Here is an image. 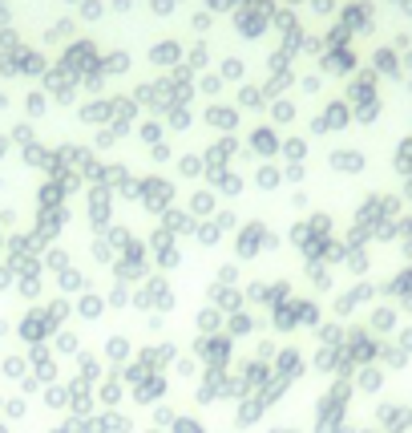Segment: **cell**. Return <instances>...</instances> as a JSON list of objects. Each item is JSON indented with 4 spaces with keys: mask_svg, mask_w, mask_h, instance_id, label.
Instances as JSON below:
<instances>
[{
    "mask_svg": "<svg viewBox=\"0 0 412 433\" xmlns=\"http://www.w3.org/2000/svg\"><path fill=\"white\" fill-rule=\"evenodd\" d=\"M57 284H61V291H81L85 288V275H81V271H61Z\"/></svg>",
    "mask_w": 412,
    "mask_h": 433,
    "instance_id": "cell-33",
    "label": "cell"
},
{
    "mask_svg": "<svg viewBox=\"0 0 412 433\" xmlns=\"http://www.w3.org/2000/svg\"><path fill=\"white\" fill-rule=\"evenodd\" d=\"M49 433H81V417H65L61 425H53Z\"/></svg>",
    "mask_w": 412,
    "mask_h": 433,
    "instance_id": "cell-40",
    "label": "cell"
},
{
    "mask_svg": "<svg viewBox=\"0 0 412 433\" xmlns=\"http://www.w3.org/2000/svg\"><path fill=\"white\" fill-rule=\"evenodd\" d=\"M166 393H170V381H166V373H150V377H146L141 385H134V389H130V397H134L137 405H150V409L158 405V401L166 397Z\"/></svg>",
    "mask_w": 412,
    "mask_h": 433,
    "instance_id": "cell-5",
    "label": "cell"
},
{
    "mask_svg": "<svg viewBox=\"0 0 412 433\" xmlns=\"http://www.w3.org/2000/svg\"><path fill=\"white\" fill-rule=\"evenodd\" d=\"M320 340L327 344V348H336V344H340V328H336V324H323V328H320Z\"/></svg>",
    "mask_w": 412,
    "mask_h": 433,
    "instance_id": "cell-39",
    "label": "cell"
},
{
    "mask_svg": "<svg viewBox=\"0 0 412 433\" xmlns=\"http://www.w3.org/2000/svg\"><path fill=\"white\" fill-rule=\"evenodd\" d=\"M81 433H105L101 417H97V413H93V417H81Z\"/></svg>",
    "mask_w": 412,
    "mask_h": 433,
    "instance_id": "cell-42",
    "label": "cell"
},
{
    "mask_svg": "<svg viewBox=\"0 0 412 433\" xmlns=\"http://www.w3.org/2000/svg\"><path fill=\"white\" fill-rule=\"evenodd\" d=\"M271 328H275V332H291V328H299L295 300H283V304H275V312H271Z\"/></svg>",
    "mask_w": 412,
    "mask_h": 433,
    "instance_id": "cell-16",
    "label": "cell"
},
{
    "mask_svg": "<svg viewBox=\"0 0 412 433\" xmlns=\"http://www.w3.org/2000/svg\"><path fill=\"white\" fill-rule=\"evenodd\" d=\"M53 332H57V328L49 324L45 308H33V312L17 324V337H21L24 344H45V340H53Z\"/></svg>",
    "mask_w": 412,
    "mask_h": 433,
    "instance_id": "cell-4",
    "label": "cell"
},
{
    "mask_svg": "<svg viewBox=\"0 0 412 433\" xmlns=\"http://www.w3.org/2000/svg\"><path fill=\"white\" fill-rule=\"evenodd\" d=\"M8 284H12V275H8V271H0V288H8Z\"/></svg>",
    "mask_w": 412,
    "mask_h": 433,
    "instance_id": "cell-48",
    "label": "cell"
},
{
    "mask_svg": "<svg viewBox=\"0 0 412 433\" xmlns=\"http://www.w3.org/2000/svg\"><path fill=\"white\" fill-rule=\"evenodd\" d=\"M291 385H295V381H287L283 373H271V381H267V385L259 389L255 397H259V401H263V405L271 409V405H275V401H279V397H283V393H287V389H291Z\"/></svg>",
    "mask_w": 412,
    "mask_h": 433,
    "instance_id": "cell-17",
    "label": "cell"
},
{
    "mask_svg": "<svg viewBox=\"0 0 412 433\" xmlns=\"http://www.w3.org/2000/svg\"><path fill=\"white\" fill-rule=\"evenodd\" d=\"M271 433H295V430H283V425H279V430H271Z\"/></svg>",
    "mask_w": 412,
    "mask_h": 433,
    "instance_id": "cell-50",
    "label": "cell"
},
{
    "mask_svg": "<svg viewBox=\"0 0 412 433\" xmlns=\"http://www.w3.org/2000/svg\"><path fill=\"white\" fill-rule=\"evenodd\" d=\"M263 413H267V405H263V401H259V397H243V401H239V409H234V430H251V425H259V417H263Z\"/></svg>",
    "mask_w": 412,
    "mask_h": 433,
    "instance_id": "cell-8",
    "label": "cell"
},
{
    "mask_svg": "<svg viewBox=\"0 0 412 433\" xmlns=\"http://www.w3.org/2000/svg\"><path fill=\"white\" fill-rule=\"evenodd\" d=\"M105 308H130V291H126V284H117V288L110 291V300H105Z\"/></svg>",
    "mask_w": 412,
    "mask_h": 433,
    "instance_id": "cell-34",
    "label": "cell"
},
{
    "mask_svg": "<svg viewBox=\"0 0 412 433\" xmlns=\"http://www.w3.org/2000/svg\"><path fill=\"white\" fill-rule=\"evenodd\" d=\"M0 433H12V430H8V421H0Z\"/></svg>",
    "mask_w": 412,
    "mask_h": 433,
    "instance_id": "cell-49",
    "label": "cell"
},
{
    "mask_svg": "<svg viewBox=\"0 0 412 433\" xmlns=\"http://www.w3.org/2000/svg\"><path fill=\"white\" fill-rule=\"evenodd\" d=\"M263 324H267V320H255L251 312H230L223 332H227V337H251V332H259Z\"/></svg>",
    "mask_w": 412,
    "mask_h": 433,
    "instance_id": "cell-14",
    "label": "cell"
},
{
    "mask_svg": "<svg viewBox=\"0 0 412 433\" xmlns=\"http://www.w3.org/2000/svg\"><path fill=\"white\" fill-rule=\"evenodd\" d=\"M21 296H24V300H37V296H41V284H37V275H24V280H21Z\"/></svg>",
    "mask_w": 412,
    "mask_h": 433,
    "instance_id": "cell-38",
    "label": "cell"
},
{
    "mask_svg": "<svg viewBox=\"0 0 412 433\" xmlns=\"http://www.w3.org/2000/svg\"><path fill=\"white\" fill-rule=\"evenodd\" d=\"M41 397H45L49 409H57V413L69 409V389L61 385V381H57V385H45V389H41Z\"/></svg>",
    "mask_w": 412,
    "mask_h": 433,
    "instance_id": "cell-25",
    "label": "cell"
},
{
    "mask_svg": "<svg viewBox=\"0 0 412 433\" xmlns=\"http://www.w3.org/2000/svg\"><path fill=\"white\" fill-rule=\"evenodd\" d=\"M69 312H73V304H69V300H57L53 308H45V316H49V324H53V328H65Z\"/></svg>",
    "mask_w": 412,
    "mask_h": 433,
    "instance_id": "cell-30",
    "label": "cell"
},
{
    "mask_svg": "<svg viewBox=\"0 0 412 433\" xmlns=\"http://www.w3.org/2000/svg\"><path fill=\"white\" fill-rule=\"evenodd\" d=\"M223 385H227V368H203V381H198V405H214L223 397Z\"/></svg>",
    "mask_w": 412,
    "mask_h": 433,
    "instance_id": "cell-7",
    "label": "cell"
},
{
    "mask_svg": "<svg viewBox=\"0 0 412 433\" xmlns=\"http://www.w3.org/2000/svg\"><path fill=\"white\" fill-rule=\"evenodd\" d=\"M130 353H134L130 337H121V332H117V337L105 340V361H110V364H126V361H130Z\"/></svg>",
    "mask_w": 412,
    "mask_h": 433,
    "instance_id": "cell-22",
    "label": "cell"
},
{
    "mask_svg": "<svg viewBox=\"0 0 412 433\" xmlns=\"http://www.w3.org/2000/svg\"><path fill=\"white\" fill-rule=\"evenodd\" d=\"M239 373H243L247 389H251V393H259V389L271 381V373H275V368H271L267 361H255V357H251V361H243V364H239Z\"/></svg>",
    "mask_w": 412,
    "mask_h": 433,
    "instance_id": "cell-10",
    "label": "cell"
},
{
    "mask_svg": "<svg viewBox=\"0 0 412 433\" xmlns=\"http://www.w3.org/2000/svg\"><path fill=\"white\" fill-rule=\"evenodd\" d=\"M146 433H166V430H154V425H150V430H146Z\"/></svg>",
    "mask_w": 412,
    "mask_h": 433,
    "instance_id": "cell-51",
    "label": "cell"
},
{
    "mask_svg": "<svg viewBox=\"0 0 412 433\" xmlns=\"http://www.w3.org/2000/svg\"><path fill=\"white\" fill-rule=\"evenodd\" d=\"M8 332H12V324H8V320L0 316V337H8Z\"/></svg>",
    "mask_w": 412,
    "mask_h": 433,
    "instance_id": "cell-47",
    "label": "cell"
},
{
    "mask_svg": "<svg viewBox=\"0 0 412 433\" xmlns=\"http://www.w3.org/2000/svg\"><path fill=\"white\" fill-rule=\"evenodd\" d=\"M77 368H81L77 377H85L89 385H97V381L105 377V368H101V361H97V353H85V348L77 353Z\"/></svg>",
    "mask_w": 412,
    "mask_h": 433,
    "instance_id": "cell-21",
    "label": "cell"
},
{
    "mask_svg": "<svg viewBox=\"0 0 412 433\" xmlns=\"http://www.w3.org/2000/svg\"><path fill=\"white\" fill-rule=\"evenodd\" d=\"M190 353L203 361V368H230L234 364V337L218 332V337H194Z\"/></svg>",
    "mask_w": 412,
    "mask_h": 433,
    "instance_id": "cell-1",
    "label": "cell"
},
{
    "mask_svg": "<svg viewBox=\"0 0 412 433\" xmlns=\"http://www.w3.org/2000/svg\"><path fill=\"white\" fill-rule=\"evenodd\" d=\"M24 413H28V401L24 397H4V409H0L4 421H21Z\"/></svg>",
    "mask_w": 412,
    "mask_h": 433,
    "instance_id": "cell-29",
    "label": "cell"
},
{
    "mask_svg": "<svg viewBox=\"0 0 412 433\" xmlns=\"http://www.w3.org/2000/svg\"><path fill=\"white\" fill-rule=\"evenodd\" d=\"M170 433H206V425L203 421H194V417H174V425H170Z\"/></svg>",
    "mask_w": 412,
    "mask_h": 433,
    "instance_id": "cell-32",
    "label": "cell"
},
{
    "mask_svg": "<svg viewBox=\"0 0 412 433\" xmlns=\"http://www.w3.org/2000/svg\"><path fill=\"white\" fill-rule=\"evenodd\" d=\"M53 353H57V357H77V353H81V337L69 332V328H57V332H53Z\"/></svg>",
    "mask_w": 412,
    "mask_h": 433,
    "instance_id": "cell-20",
    "label": "cell"
},
{
    "mask_svg": "<svg viewBox=\"0 0 412 433\" xmlns=\"http://www.w3.org/2000/svg\"><path fill=\"white\" fill-rule=\"evenodd\" d=\"M194 328H198V337H218V332L227 328V312H218V308L210 304V308H203V312H198Z\"/></svg>",
    "mask_w": 412,
    "mask_h": 433,
    "instance_id": "cell-13",
    "label": "cell"
},
{
    "mask_svg": "<svg viewBox=\"0 0 412 433\" xmlns=\"http://www.w3.org/2000/svg\"><path fill=\"white\" fill-rule=\"evenodd\" d=\"M137 361L146 364L150 373H162V368H170V364L178 361V344H170V340H162V344H146V348L137 353Z\"/></svg>",
    "mask_w": 412,
    "mask_h": 433,
    "instance_id": "cell-6",
    "label": "cell"
},
{
    "mask_svg": "<svg viewBox=\"0 0 412 433\" xmlns=\"http://www.w3.org/2000/svg\"><path fill=\"white\" fill-rule=\"evenodd\" d=\"M170 368H174L182 381H194V377H203V361H198L194 353H190V357H178V361L170 364Z\"/></svg>",
    "mask_w": 412,
    "mask_h": 433,
    "instance_id": "cell-27",
    "label": "cell"
},
{
    "mask_svg": "<svg viewBox=\"0 0 412 433\" xmlns=\"http://www.w3.org/2000/svg\"><path fill=\"white\" fill-rule=\"evenodd\" d=\"M137 275H141L137 264H117V280H137Z\"/></svg>",
    "mask_w": 412,
    "mask_h": 433,
    "instance_id": "cell-43",
    "label": "cell"
},
{
    "mask_svg": "<svg viewBox=\"0 0 412 433\" xmlns=\"http://www.w3.org/2000/svg\"><path fill=\"white\" fill-rule=\"evenodd\" d=\"M243 397H251V389H247V381H243V373H239V368H227L223 401H243Z\"/></svg>",
    "mask_w": 412,
    "mask_h": 433,
    "instance_id": "cell-23",
    "label": "cell"
},
{
    "mask_svg": "<svg viewBox=\"0 0 412 433\" xmlns=\"http://www.w3.org/2000/svg\"><path fill=\"white\" fill-rule=\"evenodd\" d=\"M218 280H223V284H234V280H239V267H223Z\"/></svg>",
    "mask_w": 412,
    "mask_h": 433,
    "instance_id": "cell-46",
    "label": "cell"
},
{
    "mask_svg": "<svg viewBox=\"0 0 412 433\" xmlns=\"http://www.w3.org/2000/svg\"><path fill=\"white\" fill-rule=\"evenodd\" d=\"M295 312H299V324H316V304H307V300H295Z\"/></svg>",
    "mask_w": 412,
    "mask_h": 433,
    "instance_id": "cell-37",
    "label": "cell"
},
{
    "mask_svg": "<svg viewBox=\"0 0 412 433\" xmlns=\"http://www.w3.org/2000/svg\"><path fill=\"white\" fill-rule=\"evenodd\" d=\"M271 368H275V373H283L287 381H299V377H303V357H299V348H283V353H275Z\"/></svg>",
    "mask_w": 412,
    "mask_h": 433,
    "instance_id": "cell-11",
    "label": "cell"
},
{
    "mask_svg": "<svg viewBox=\"0 0 412 433\" xmlns=\"http://www.w3.org/2000/svg\"><path fill=\"white\" fill-rule=\"evenodd\" d=\"M0 409H4V397H0Z\"/></svg>",
    "mask_w": 412,
    "mask_h": 433,
    "instance_id": "cell-52",
    "label": "cell"
},
{
    "mask_svg": "<svg viewBox=\"0 0 412 433\" xmlns=\"http://www.w3.org/2000/svg\"><path fill=\"white\" fill-rule=\"evenodd\" d=\"M110 377H117V381H121V385H141V381H146V377H150V368H146V364L137 361H126V364H110Z\"/></svg>",
    "mask_w": 412,
    "mask_h": 433,
    "instance_id": "cell-12",
    "label": "cell"
},
{
    "mask_svg": "<svg viewBox=\"0 0 412 433\" xmlns=\"http://www.w3.org/2000/svg\"><path fill=\"white\" fill-rule=\"evenodd\" d=\"M239 255H255V231H247V235H243V243H239Z\"/></svg>",
    "mask_w": 412,
    "mask_h": 433,
    "instance_id": "cell-44",
    "label": "cell"
},
{
    "mask_svg": "<svg viewBox=\"0 0 412 433\" xmlns=\"http://www.w3.org/2000/svg\"><path fill=\"white\" fill-rule=\"evenodd\" d=\"M121 397H126V385H121L117 377H101V381H97V401H101V409H117Z\"/></svg>",
    "mask_w": 412,
    "mask_h": 433,
    "instance_id": "cell-15",
    "label": "cell"
},
{
    "mask_svg": "<svg viewBox=\"0 0 412 433\" xmlns=\"http://www.w3.org/2000/svg\"><path fill=\"white\" fill-rule=\"evenodd\" d=\"M28 368H33V377H37L41 385H57V377H61L57 353H53L49 344H28Z\"/></svg>",
    "mask_w": 412,
    "mask_h": 433,
    "instance_id": "cell-3",
    "label": "cell"
},
{
    "mask_svg": "<svg viewBox=\"0 0 412 433\" xmlns=\"http://www.w3.org/2000/svg\"><path fill=\"white\" fill-rule=\"evenodd\" d=\"M174 417H178V413H174V405H166V401H158V405L150 409V421H154V430H166V433H170Z\"/></svg>",
    "mask_w": 412,
    "mask_h": 433,
    "instance_id": "cell-28",
    "label": "cell"
},
{
    "mask_svg": "<svg viewBox=\"0 0 412 433\" xmlns=\"http://www.w3.org/2000/svg\"><path fill=\"white\" fill-rule=\"evenodd\" d=\"M28 373H33V368H28V357H21V353L0 357V377H8V381H17V385H21Z\"/></svg>",
    "mask_w": 412,
    "mask_h": 433,
    "instance_id": "cell-18",
    "label": "cell"
},
{
    "mask_svg": "<svg viewBox=\"0 0 412 433\" xmlns=\"http://www.w3.org/2000/svg\"><path fill=\"white\" fill-rule=\"evenodd\" d=\"M77 312L85 316V320H101V312H105V300H101V296H93V291H85V296L77 300Z\"/></svg>",
    "mask_w": 412,
    "mask_h": 433,
    "instance_id": "cell-26",
    "label": "cell"
},
{
    "mask_svg": "<svg viewBox=\"0 0 412 433\" xmlns=\"http://www.w3.org/2000/svg\"><path fill=\"white\" fill-rule=\"evenodd\" d=\"M275 353H279V348H275V340H259V348H255V361H267V364H271Z\"/></svg>",
    "mask_w": 412,
    "mask_h": 433,
    "instance_id": "cell-36",
    "label": "cell"
},
{
    "mask_svg": "<svg viewBox=\"0 0 412 433\" xmlns=\"http://www.w3.org/2000/svg\"><path fill=\"white\" fill-rule=\"evenodd\" d=\"M97 417H101L105 433H134V421H130L126 413H117V409H101Z\"/></svg>",
    "mask_w": 412,
    "mask_h": 433,
    "instance_id": "cell-24",
    "label": "cell"
},
{
    "mask_svg": "<svg viewBox=\"0 0 412 433\" xmlns=\"http://www.w3.org/2000/svg\"><path fill=\"white\" fill-rule=\"evenodd\" d=\"M146 296H150V308L154 312H170L174 308V291H170V284H162V280H150Z\"/></svg>",
    "mask_w": 412,
    "mask_h": 433,
    "instance_id": "cell-19",
    "label": "cell"
},
{
    "mask_svg": "<svg viewBox=\"0 0 412 433\" xmlns=\"http://www.w3.org/2000/svg\"><path fill=\"white\" fill-rule=\"evenodd\" d=\"M287 300V284H271V288L259 291V304H267V308H275V304H283Z\"/></svg>",
    "mask_w": 412,
    "mask_h": 433,
    "instance_id": "cell-31",
    "label": "cell"
},
{
    "mask_svg": "<svg viewBox=\"0 0 412 433\" xmlns=\"http://www.w3.org/2000/svg\"><path fill=\"white\" fill-rule=\"evenodd\" d=\"M69 417H93L97 409V385H89L85 377H69Z\"/></svg>",
    "mask_w": 412,
    "mask_h": 433,
    "instance_id": "cell-2",
    "label": "cell"
},
{
    "mask_svg": "<svg viewBox=\"0 0 412 433\" xmlns=\"http://www.w3.org/2000/svg\"><path fill=\"white\" fill-rule=\"evenodd\" d=\"M210 304L218 308V312H243V304H247V296L243 291H234V288H227V284H218V288H210Z\"/></svg>",
    "mask_w": 412,
    "mask_h": 433,
    "instance_id": "cell-9",
    "label": "cell"
},
{
    "mask_svg": "<svg viewBox=\"0 0 412 433\" xmlns=\"http://www.w3.org/2000/svg\"><path fill=\"white\" fill-rule=\"evenodd\" d=\"M316 433H336V417H320L316 421Z\"/></svg>",
    "mask_w": 412,
    "mask_h": 433,
    "instance_id": "cell-45",
    "label": "cell"
},
{
    "mask_svg": "<svg viewBox=\"0 0 412 433\" xmlns=\"http://www.w3.org/2000/svg\"><path fill=\"white\" fill-rule=\"evenodd\" d=\"M316 368H323V373H327V368H336V348H327V344H323L320 353H316Z\"/></svg>",
    "mask_w": 412,
    "mask_h": 433,
    "instance_id": "cell-35",
    "label": "cell"
},
{
    "mask_svg": "<svg viewBox=\"0 0 412 433\" xmlns=\"http://www.w3.org/2000/svg\"><path fill=\"white\" fill-rule=\"evenodd\" d=\"M41 389H45V385H41V381H37L33 373H28V377H24V381H21V393H24V397H37Z\"/></svg>",
    "mask_w": 412,
    "mask_h": 433,
    "instance_id": "cell-41",
    "label": "cell"
}]
</instances>
